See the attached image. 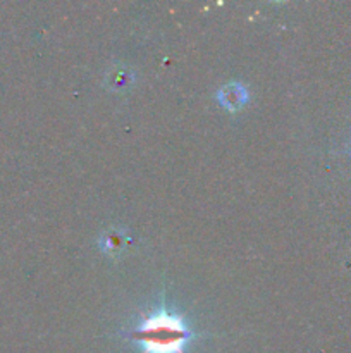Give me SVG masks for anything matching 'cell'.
<instances>
[{"mask_svg":"<svg viewBox=\"0 0 351 353\" xmlns=\"http://www.w3.org/2000/svg\"><path fill=\"white\" fill-rule=\"evenodd\" d=\"M133 338L143 348V353H184L193 331L181 316L158 309L141 321Z\"/></svg>","mask_w":351,"mask_h":353,"instance_id":"cell-1","label":"cell"},{"mask_svg":"<svg viewBox=\"0 0 351 353\" xmlns=\"http://www.w3.org/2000/svg\"><path fill=\"white\" fill-rule=\"evenodd\" d=\"M131 81H133V72L124 68H117L110 71L109 78H107V85L114 86L117 90L126 88V86L131 85Z\"/></svg>","mask_w":351,"mask_h":353,"instance_id":"cell-4","label":"cell"},{"mask_svg":"<svg viewBox=\"0 0 351 353\" xmlns=\"http://www.w3.org/2000/svg\"><path fill=\"white\" fill-rule=\"evenodd\" d=\"M217 99H219L220 105L226 107L231 112H236V110H240L241 107L246 103L248 93L246 88L241 86L240 83H229V85H226L224 88H220Z\"/></svg>","mask_w":351,"mask_h":353,"instance_id":"cell-2","label":"cell"},{"mask_svg":"<svg viewBox=\"0 0 351 353\" xmlns=\"http://www.w3.org/2000/svg\"><path fill=\"white\" fill-rule=\"evenodd\" d=\"M127 243V236L119 230H112L107 231L105 234L102 236V241H100V247L105 254L109 255H117L126 248Z\"/></svg>","mask_w":351,"mask_h":353,"instance_id":"cell-3","label":"cell"}]
</instances>
